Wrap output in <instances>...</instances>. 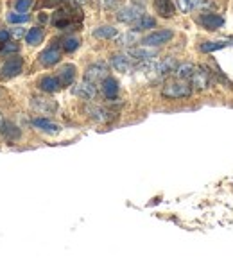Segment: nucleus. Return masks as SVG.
<instances>
[{"label":"nucleus","instance_id":"obj_1","mask_svg":"<svg viewBox=\"0 0 233 258\" xmlns=\"http://www.w3.org/2000/svg\"><path fill=\"white\" fill-rule=\"evenodd\" d=\"M190 94H192V88L181 79L163 86V97L167 99H183V97H189Z\"/></svg>","mask_w":233,"mask_h":258},{"label":"nucleus","instance_id":"obj_2","mask_svg":"<svg viewBox=\"0 0 233 258\" xmlns=\"http://www.w3.org/2000/svg\"><path fill=\"white\" fill-rule=\"evenodd\" d=\"M108 77V65L102 63V61H97L94 65H90L84 72V81H90L97 84V82H102Z\"/></svg>","mask_w":233,"mask_h":258},{"label":"nucleus","instance_id":"obj_3","mask_svg":"<svg viewBox=\"0 0 233 258\" xmlns=\"http://www.w3.org/2000/svg\"><path fill=\"white\" fill-rule=\"evenodd\" d=\"M142 15H144L142 6L133 4V6L124 7V9H120V11L116 13V20H118V22H122V23H135L140 17H142Z\"/></svg>","mask_w":233,"mask_h":258},{"label":"nucleus","instance_id":"obj_4","mask_svg":"<svg viewBox=\"0 0 233 258\" xmlns=\"http://www.w3.org/2000/svg\"><path fill=\"white\" fill-rule=\"evenodd\" d=\"M174 36L171 29H163V31H155V33L147 34L144 38V45L145 47H158V45L167 43L169 40Z\"/></svg>","mask_w":233,"mask_h":258},{"label":"nucleus","instance_id":"obj_5","mask_svg":"<svg viewBox=\"0 0 233 258\" xmlns=\"http://www.w3.org/2000/svg\"><path fill=\"white\" fill-rule=\"evenodd\" d=\"M210 79H212V74L206 66H199L195 68L194 76H192V86L197 90H206L210 86Z\"/></svg>","mask_w":233,"mask_h":258},{"label":"nucleus","instance_id":"obj_6","mask_svg":"<svg viewBox=\"0 0 233 258\" xmlns=\"http://www.w3.org/2000/svg\"><path fill=\"white\" fill-rule=\"evenodd\" d=\"M74 95L76 97H79V99H83V100H92L97 95V88H95V84L94 82H90V81H83V82H79L78 86H74Z\"/></svg>","mask_w":233,"mask_h":258},{"label":"nucleus","instance_id":"obj_7","mask_svg":"<svg viewBox=\"0 0 233 258\" xmlns=\"http://www.w3.org/2000/svg\"><path fill=\"white\" fill-rule=\"evenodd\" d=\"M22 65L23 61L22 58H11V60H7L2 68H0V76L2 77H15L18 76L20 72H22Z\"/></svg>","mask_w":233,"mask_h":258},{"label":"nucleus","instance_id":"obj_8","mask_svg":"<svg viewBox=\"0 0 233 258\" xmlns=\"http://www.w3.org/2000/svg\"><path fill=\"white\" fill-rule=\"evenodd\" d=\"M126 54L131 58V61H138L140 65L145 61H153L156 58V50L153 49H129Z\"/></svg>","mask_w":233,"mask_h":258},{"label":"nucleus","instance_id":"obj_9","mask_svg":"<svg viewBox=\"0 0 233 258\" xmlns=\"http://www.w3.org/2000/svg\"><path fill=\"white\" fill-rule=\"evenodd\" d=\"M59 60H61V50L58 49L56 45H52V47H49V49H45L43 52L39 54V61H41L45 66L56 65Z\"/></svg>","mask_w":233,"mask_h":258},{"label":"nucleus","instance_id":"obj_10","mask_svg":"<svg viewBox=\"0 0 233 258\" xmlns=\"http://www.w3.org/2000/svg\"><path fill=\"white\" fill-rule=\"evenodd\" d=\"M199 23L203 27L210 29V31H215V29L222 27L224 25V20H222L219 15H214V13H205L199 17Z\"/></svg>","mask_w":233,"mask_h":258},{"label":"nucleus","instance_id":"obj_11","mask_svg":"<svg viewBox=\"0 0 233 258\" xmlns=\"http://www.w3.org/2000/svg\"><path fill=\"white\" fill-rule=\"evenodd\" d=\"M111 66L115 68L116 72H122V74H126V72L131 70V58H129L128 54H115L111 56Z\"/></svg>","mask_w":233,"mask_h":258},{"label":"nucleus","instance_id":"obj_12","mask_svg":"<svg viewBox=\"0 0 233 258\" xmlns=\"http://www.w3.org/2000/svg\"><path fill=\"white\" fill-rule=\"evenodd\" d=\"M155 9L156 13L163 18H171L174 17V4H172L171 0H155Z\"/></svg>","mask_w":233,"mask_h":258},{"label":"nucleus","instance_id":"obj_13","mask_svg":"<svg viewBox=\"0 0 233 258\" xmlns=\"http://www.w3.org/2000/svg\"><path fill=\"white\" fill-rule=\"evenodd\" d=\"M33 108L39 113H54L58 110V104H56L54 100H49V99H33Z\"/></svg>","mask_w":233,"mask_h":258},{"label":"nucleus","instance_id":"obj_14","mask_svg":"<svg viewBox=\"0 0 233 258\" xmlns=\"http://www.w3.org/2000/svg\"><path fill=\"white\" fill-rule=\"evenodd\" d=\"M39 88L43 90V92H47V94H56L58 90L61 88V82H59V79L54 76H47L43 77L41 81H39Z\"/></svg>","mask_w":233,"mask_h":258},{"label":"nucleus","instance_id":"obj_15","mask_svg":"<svg viewBox=\"0 0 233 258\" xmlns=\"http://www.w3.org/2000/svg\"><path fill=\"white\" fill-rule=\"evenodd\" d=\"M102 94H104L106 99H116V95H118V82L113 77H106L104 81H102Z\"/></svg>","mask_w":233,"mask_h":258},{"label":"nucleus","instance_id":"obj_16","mask_svg":"<svg viewBox=\"0 0 233 258\" xmlns=\"http://www.w3.org/2000/svg\"><path fill=\"white\" fill-rule=\"evenodd\" d=\"M176 66H178V63H176V60H174V58H165L163 61L156 63L155 72H158L160 76H169L171 72L176 70Z\"/></svg>","mask_w":233,"mask_h":258},{"label":"nucleus","instance_id":"obj_17","mask_svg":"<svg viewBox=\"0 0 233 258\" xmlns=\"http://www.w3.org/2000/svg\"><path fill=\"white\" fill-rule=\"evenodd\" d=\"M74 77H76V66L74 65H63L61 70H59V82H61V86H68V84H72L74 82Z\"/></svg>","mask_w":233,"mask_h":258},{"label":"nucleus","instance_id":"obj_18","mask_svg":"<svg viewBox=\"0 0 233 258\" xmlns=\"http://www.w3.org/2000/svg\"><path fill=\"white\" fill-rule=\"evenodd\" d=\"M86 111L90 113V117L97 122H108L113 119V113H110L104 108H99V106H92V108H86Z\"/></svg>","mask_w":233,"mask_h":258},{"label":"nucleus","instance_id":"obj_19","mask_svg":"<svg viewBox=\"0 0 233 258\" xmlns=\"http://www.w3.org/2000/svg\"><path fill=\"white\" fill-rule=\"evenodd\" d=\"M33 126L39 127L41 131L50 133V135H56V133H59V126H58V124H54V122L47 120V119H34Z\"/></svg>","mask_w":233,"mask_h":258},{"label":"nucleus","instance_id":"obj_20","mask_svg":"<svg viewBox=\"0 0 233 258\" xmlns=\"http://www.w3.org/2000/svg\"><path fill=\"white\" fill-rule=\"evenodd\" d=\"M194 72H195L194 65H190V63H183V65L176 66L174 74H176V77H178V79H181V81H187V79H192Z\"/></svg>","mask_w":233,"mask_h":258},{"label":"nucleus","instance_id":"obj_21","mask_svg":"<svg viewBox=\"0 0 233 258\" xmlns=\"http://www.w3.org/2000/svg\"><path fill=\"white\" fill-rule=\"evenodd\" d=\"M52 23H54L58 29H65L70 25V15H68V9H59L56 11L54 18H52Z\"/></svg>","mask_w":233,"mask_h":258},{"label":"nucleus","instance_id":"obj_22","mask_svg":"<svg viewBox=\"0 0 233 258\" xmlns=\"http://www.w3.org/2000/svg\"><path fill=\"white\" fill-rule=\"evenodd\" d=\"M94 36L99 40H111L116 36V29L111 25H100V27L94 29Z\"/></svg>","mask_w":233,"mask_h":258},{"label":"nucleus","instance_id":"obj_23","mask_svg":"<svg viewBox=\"0 0 233 258\" xmlns=\"http://www.w3.org/2000/svg\"><path fill=\"white\" fill-rule=\"evenodd\" d=\"M156 25V20L149 15H142V17L135 22V31H145V29H153Z\"/></svg>","mask_w":233,"mask_h":258},{"label":"nucleus","instance_id":"obj_24","mask_svg":"<svg viewBox=\"0 0 233 258\" xmlns=\"http://www.w3.org/2000/svg\"><path fill=\"white\" fill-rule=\"evenodd\" d=\"M41 40H43V31L38 27L31 29V31L25 34V41H27L29 45H39L41 43Z\"/></svg>","mask_w":233,"mask_h":258},{"label":"nucleus","instance_id":"obj_25","mask_svg":"<svg viewBox=\"0 0 233 258\" xmlns=\"http://www.w3.org/2000/svg\"><path fill=\"white\" fill-rule=\"evenodd\" d=\"M0 131L4 133V137L9 138V140H17L20 137V129L15 124H11V122H4V126H2Z\"/></svg>","mask_w":233,"mask_h":258},{"label":"nucleus","instance_id":"obj_26","mask_svg":"<svg viewBox=\"0 0 233 258\" xmlns=\"http://www.w3.org/2000/svg\"><path fill=\"white\" fill-rule=\"evenodd\" d=\"M228 43V40H222V41H205L201 43V50L203 52H214V50H219V49H224Z\"/></svg>","mask_w":233,"mask_h":258},{"label":"nucleus","instance_id":"obj_27","mask_svg":"<svg viewBox=\"0 0 233 258\" xmlns=\"http://www.w3.org/2000/svg\"><path fill=\"white\" fill-rule=\"evenodd\" d=\"M79 47V40L76 36H68V38L63 40V49L67 50V52H74V50H78Z\"/></svg>","mask_w":233,"mask_h":258},{"label":"nucleus","instance_id":"obj_28","mask_svg":"<svg viewBox=\"0 0 233 258\" xmlns=\"http://www.w3.org/2000/svg\"><path fill=\"white\" fill-rule=\"evenodd\" d=\"M29 20V17L25 13H9L7 15V22L9 23H25Z\"/></svg>","mask_w":233,"mask_h":258},{"label":"nucleus","instance_id":"obj_29","mask_svg":"<svg viewBox=\"0 0 233 258\" xmlns=\"http://www.w3.org/2000/svg\"><path fill=\"white\" fill-rule=\"evenodd\" d=\"M31 6H33V0H17L15 2V9L18 13H25Z\"/></svg>","mask_w":233,"mask_h":258},{"label":"nucleus","instance_id":"obj_30","mask_svg":"<svg viewBox=\"0 0 233 258\" xmlns=\"http://www.w3.org/2000/svg\"><path fill=\"white\" fill-rule=\"evenodd\" d=\"M13 52H18V43H4L2 50H0V56H7V54H13Z\"/></svg>","mask_w":233,"mask_h":258},{"label":"nucleus","instance_id":"obj_31","mask_svg":"<svg viewBox=\"0 0 233 258\" xmlns=\"http://www.w3.org/2000/svg\"><path fill=\"white\" fill-rule=\"evenodd\" d=\"M178 6H179V9L181 11H189L190 7H192V4H190V0H178Z\"/></svg>","mask_w":233,"mask_h":258},{"label":"nucleus","instance_id":"obj_32","mask_svg":"<svg viewBox=\"0 0 233 258\" xmlns=\"http://www.w3.org/2000/svg\"><path fill=\"white\" fill-rule=\"evenodd\" d=\"M133 40H135L133 34H126V36H120V38H118V43H120V45H129L131 41H133Z\"/></svg>","mask_w":233,"mask_h":258},{"label":"nucleus","instance_id":"obj_33","mask_svg":"<svg viewBox=\"0 0 233 258\" xmlns=\"http://www.w3.org/2000/svg\"><path fill=\"white\" fill-rule=\"evenodd\" d=\"M11 33H13V36H15V38H22V36H25V31H23V27H15Z\"/></svg>","mask_w":233,"mask_h":258},{"label":"nucleus","instance_id":"obj_34","mask_svg":"<svg viewBox=\"0 0 233 258\" xmlns=\"http://www.w3.org/2000/svg\"><path fill=\"white\" fill-rule=\"evenodd\" d=\"M7 38H9V33H7L6 29H4V31H0V41L4 43V41H7Z\"/></svg>","mask_w":233,"mask_h":258},{"label":"nucleus","instance_id":"obj_35","mask_svg":"<svg viewBox=\"0 0 233 258\" xmlns=\"http://www.w3.org/2000/svg\"><path fill=\"white\" fill-rule=\"evenodd\" d=\"M147 0H133V4H138V6H144Z\"/></svg>","mask_w":233,"mask_h":258},{"label":"nucleus","instance_id":"obj_36","mask_svg":"<svg viewBox=\"0 0 233 258\" xmlns=\"http://www.w3.org/2000/svg\"><path fill=\"white\" fill-rule=\"evenodd\" d=\"M4 122L6 120H4V117H2V113H0V129H2V126H4Z\"/></svg>","mask_w":233,"mask_h":258},{"label":"nucleus","instance_id":"obj_37","mask_svg":"<svg viewBox=\"0 0 233 258\" xmlns=\"http://www.w3.org/2000/svg\"><path fill=\"white\" fill-rule=\"evenodd\" d=\"M76 2H78V4H86L88 0H76Z\"/></svg>","mask_w":233,"mask_h":258},{"label":"nucleus","instance_id":"obj_38","mask_svg":"<svg viewBox=\"0 0 233 258\" xmlns=\"http://www.w3.org/2000/svg\"><path fill=\"white\" fill-rule=\"evenodd\" d=\"M56 2H61V0H56Z\"/></svg>","mask_w":233,"mask_h":258}]
</instances>
